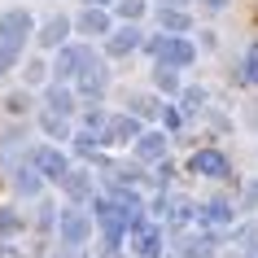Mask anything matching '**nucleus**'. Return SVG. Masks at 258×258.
Here are the masks:
<instances>
[{"instance_id":"f257e3e1","label":"nucleus","mask_w":258,"mask_h":258,"mask_svg":"<svg viewBox=\"0 0 258 258\" xmlns=\"http://www.w3.org/2000/svg\"><path fill=\"white\" fill-rule=\"evenodd\" d=\"M96 228H101V249H105V258H114L122 249V236H127V210H122L114 197H101L96 202Z\"/></svg>"},{"instance_id":"f03ea898","label":"nucleus","mask_w":258,"mask_h":258,"mask_svg":"<svg viewBox=\"0 0 258 258\" xmlns=\"http://www.w3.org/2000/svg\"><path fill=\"white\" fill-rule=\"evenodd\" d=\"M149 53L158 57V66H192V57H197V48H192L184 35H158V40H149Z\"/></svg>"},{"instance_id":"7ed1b4c3","label":"nucleus","mask_w":258,"mask_h":258,"mask_svg":"<svg viewBox=\"0 0 258 258\" xmlns=\"http://www.w3.org/2000/svg\"><path fill=\"white\" fill-rule=\"evenodd\" d=\"M105 83H109L105 61H101V57L92 53L88 61H83V70L75 75V92H79L83 101H88V105H96V101H101V92H105Z\"/></svg>"},{"instance_id":"20e7f679","label":"nucleus","mask_w":258,"mask_h":258,"mask_svg":"<svg viewBox=\"0 0 258 258\" xmlns=\"http://www.w3.org/2000/svg\"><path fill=\"white\" fill-rule=\"evenodd\" d=\"M27 162L35 166V175H40V179H53V184H61V179L70 175V162H66V153H61V149H53V145H35Z\"/></svg>"},{"instance_id":"39448f33","label":"nucleus","mask_w":258,"mask_h":258,"mask_svg":"<svg viewBox=\"0 0 258 258\" xmlns=\"http://www.w3.org/2000/svg\"><path fill=\"white\" fill-rule=\"evenodd\" d=\"M57 228H61V245H66V249H83L88 236H92V219L83 215L79 206H66L61 219H57Z\"/></svg>"},{"instance_id":"423d86ee","label":"nucleus","mask_w":258,"mask_h":258,"mask_svg":"<svg viewBox=\"0 0 258 258\" xmlns=\"http://www.w3.org/2000/svg\"><path fill=\"white\" fill-rule=\"evenodd\" d=\"M27 35H31V14H27V9L0 14V48H18V53H22Z\"/></svg>"},{"instance_id":"0eeeda50","label":"nucleus","mask_w":258,"mask_h":258,"mask_svg":"<svg viewBox=\"0 0 258 258\" xmlns=\"http://www.w3.org/2000/svg\"><path fill=\"white\" fill-rule=\"evenodd\" d=\"M92 57V48H83V44H61V53H57V66H53V75H57V83H75V75L83 70V61Z\"/></svg>"},{"instance_id":"6e6552de","label":"nucleus","mask_w":258,"mask_h":258,"mask_svg":"<svg viewBox=\"0 0 258 258\" xmlns=\"http://www.w3.org/2000/svg\"><path fill=\"white\" fill-rule=\"evenodd\" d=\"M188 171L197 179H228L232 175V166H228V158L219 149H202V153H192V162H188Z\"/></svg>"},{"instance_id":"1a4fd4ad","label":"nucleus","mask_w":258,"mask_h":258,"mask_svg":"<svg viewBox=\"0 0 258 258\" xmlns=\"http://www.w3.org/2000/svg\"><path fill=\"white\" fill-rule=\"evenodd\" d=\"M175 249H179L184 258H215V254H219L215 232H192V236H179Z\"/></svg>"},{"instance_id":"9d476101","label":"nucleus","mask_w":258,"mask_h":258,"mask_svg":"<svg viewBox=\"0 0 258 258\" xmlns=\"http://www.w3.org/2000/svg\"><path fill=\"white\" fill-rule=\"evenodd\" d=\"M166 158V136L162 132H140L136 136V162H162Z\"/></svg>"},{"instance_id":"9b49d317","label":"nucleus","mask_w":258,"mask_h":258,"mask_svg":"<svg viewBox=\"0 0 258 258\" xmlns=\"http://www.w3.org/2000/svg\"><path fill=\"white\" fill-rule=\"evenodd\" d=\"M132 245H136V258H158L162 254V232L153 228V223H140Z\"/></svg>"},{"instance_id":"f8f14e48","label":"nucleus","mask_w":258,"mask_h":258,"mask_svg":"<svg viewBox=\"0 0 258 258\" xmlns=\"http://www.w3.org/2000/svg\"><path fill=\"white\" fill-rule=\"evenodd\" d=\"M192 219H197V223H206V228H210V223H232V206L228 202H202V206H192Z\"/></svg>"},{"instance_id":"ddd939ff","label":"nucleus","mask_w":258,"mask_h":258,"mask_svg":"<svg viewBox=\"0 0 258 258\" xmlns=\"http://www.w3.org/2000/svg\"><path fill=\"white\" fill-rule=\"evenodd\" d=\"M136 136H140V122L132 118V114L109 118V140H114V145H136Z\"/></svg>"},{"instance_id":"4468645a","label":"nucleus","mask_w":258,"mask_h":258,"mask_svg":"<svg viewBox=\"0 0 258 258\" xmlns=\"http://www.w3.org/2000/svg\"><path fill=\"white\" fill-rule=\"evenodd\" d=\"M136 44H140V31L136 27H122V31H114V35L105 40V53L109 57H122V53H132Z\"/></svg>"},{"instance_id":"2eb2a0df","label":"nucleus","mask_w":258,"mask_h":258,"mask_svg":"<svg viewBox=\"0 0 258 258\" xmlns=\"http://www.w3.org/2000/svg\"><path fill=\"white\" fill-rule=\"evenodd\" d=\"M14 184H18L22 197H35V192L44 188V179L35 175V166H31V162H18V166H14Z\"/></svg>"},{"instance_id":"dca6fc26","label":"nucleus","mask_w":258,"mask_h":258,"mask_svg":"<svg viewBox=\"0 0 258 258\" xmlns=\"http://www.w3.org/2000/svg\"><path fill=\"white\" fill-rule=\"evenodd\" d=\"M48 114H61V118H70V114H75V101H70V88L66 83H53V88H48Z\"/></svg>"},{"instance_id":"f3484780","label":"nucleus","mask_w":258,"mask_h":258,"mask_svg":"<svg viewBox=\"0 0 258 258\" xmlns=\"http://www.w3.org/2000/svg\"><path fill=\"white\" fill-rule=\"evenodd\" d=\"M61 184H66V192H70V206L88 202V192H92V179L83 175V171H70V175L61 179Z\"/></svg>"},{"instance_id":"a211bd4d","label":"nucleus","mask_w":258,"mask_h":258,"mask_svg":"<svg viewBox=\"0 0 258 258\" xmlns=\"http://www.w3.org/2000/svg\"><path fill=\"white\" fill-rule=\"evenodd\" d=\"M79 31H83V35H105V31H109V14H105V9H88V14L79 18Z\"/></svg>"},{"instance_id":"6ab92c4d","label":"nucleus","mask_w":258,"mask_h":258,"mask_svg":"<svg viewBox=\"0 0 258 258\" xmlns=\"http://www.w3.org/2000/svg\"><path fill=\"white\" fill-rule=\"evenodd\" d=\"M40 44H48V48H61V44H66V18H53V22L40 31Z\"/></svg>"},{"instance_id":"aec40b11","label":"nucleus","mask_w":258,"mask_h":258,"mask_svg":"<svg viewBox=\"0 0 258 258\" xmlns=\"http://www.w3.org/2000/svg\"><path fill=\"white\" fill-rule=\"evenodd\" d=\"M162 31L184 35V31H188V14H184V9H162Z\"/></svg>"},{"instance_id":"412c9836","label":"nucleus","mask_w":258,"mask_h":258,"mask_svg":"<svg viewBox=\"0 0 258 258\" xmlns=\"http://www.w3.org/2000/svg\"><path fill=\"white\" fill-rule=\"evenodd\" d=\"M40 127L48 132V136H70V118H61V114H48V109L40 114Z\"/></svg>"},{"instance_id":"4be33fe9","label":"nucleus","mask_w":258,"mask_h":258,"mask_svg":"<svg viewBox=\"0 0 258 258\" xmlns=\"http://www.w3.org/2000/svg\"><path fill=\"white\" fill-rule=\"evenodd\" d=\"M241 79L258 88V44H249V48H245V61H241Z\"/></svg>"},{"instance_id":"5701e85b","label":"nucleus","mask_w":258,"mask_h":258,"mask_svg":"<svg viewBox=\"0 0 258 258\" xmlns=\"http://www.w3.org/2000/svg\"><path fill=\"white\" fill-rule=\"evenodd\" d=\"M206 109V92L202 88H188V92H184V114H202Z\"/></svg>"},{"instance_id":"b1692460","label":"nucleus","mask_w":258,"mask_h":258,"mask_svg":"<svg viewBox=\"0 0 258 258\" xmlns=\"http://www.w3.org/2000/svg\"><path fill=\"white\" fill-rule=\"evenodd\" d=\"M118 14L136 22V18H145V0H118Z\"/></svg>"},{"instance_id":"393cba45","label":"nucleus","mask_w":258,"mask_h":258,"mask_svg":"<svg viewBox=\"0 0 258 258\" xmlns=\"http://www.w3.org/2000/svg\"><path fill=\"white\" fill-rule=\"evenodd\" d=\"M153 79H158V88H162V92H175V70H171V66H158V75H153Z\"/></svg>"},{"instance_id":"a878e982","label":"nucleus","mask_w":258,"mask_h":258,"mask_svg":"<svg viewBox=\"0 0 258 258\" xmlns=\"http://www.w3.org/2000/svg\"><path fill=\"white\" fill-rule=\"evenodd\" d=\"M162 122L171 127V132H179V127H184V109H175V105H162Z\"/></svg>"},{"instance_id":"bb28decb","label":"nucleus","mask_w":258,"mask_h":258,"mask_svg":"<svg viewBox=\"0 0 258 258\" xmlns=\"http://www.w3.org/2000/svg\"><path fill=\"white\" fill-rule=\"evenodd\" d=\"M18 57H22L18 48H0V75H9V70L18 66Z\"/></svg>"},{"instance_id":"cd10ccee","label":"nucleus","mask_w":258,"mask_h":258,"mask_svg":"<svg viewBox=\"0 0 258 258\" xmlns=\"http://www.w3.org/2000/svg\"><path fill=\"white\" fill-rule=\"evenodd\" d=\"M0 232H5V236L18 232V215H14V210H5V215H0Z\"/></svg>"},{"instance_id":"c85d7f7f","label":"nucleus","mask_w":258,"mask_h":258,"mask_svg":"<svg viewBox=\"0 0 258 258\" xmlns=\"http://www.w3.org/2000/svg\"><path fill=\"white\" fill-rule=\"evenodd\" d=\"M9 109H14V114H22V109H27V92H14V96H9Z\"/></svg>"},{"instance_id":"c756f323","label":"nucleus","mask_w":258,"mask_h":258,"mask_svg":"<svg viewBox=\"0 0 258 258\" xmlns=\"http://www.w3.org/2000/svg\"><path fill=\"white\" fill-rule=\"evenodd\" d=\"M27 79H31V83H40V79H44V61H31V70H27Z\"/></svg>"},{"instance_id":"7c9ffc66","label":"nucleus","mask_w":258,"mask_h":258,"mask_svg":"<svg viewBox=\"0 0 258 258\" xmlns=\"http://www.w3.org/2000/svg\"><path fill=\"white\" fill-rule=\"evenodd\" d=\"M88 9H109V5H118V0H83Z\"/></svg>"},{"instance_id":"2f4dec72","label":"nucleus","mask_w":258,"mask_h":258,"mask_svg":"<svg viewBox=\"0 0 258 258\" xmlns=\"http://www.w3.org/2000/svg\"><path fill=\"white\" fill-rule=\"evenodd\" d=\"M245 197H249V202H258V184H249V188H245Z\"/></svg>"}]
</instances>
